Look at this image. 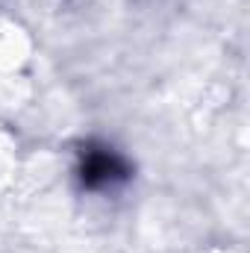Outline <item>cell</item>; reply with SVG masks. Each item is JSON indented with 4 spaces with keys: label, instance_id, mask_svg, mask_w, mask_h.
Segmentation results:
<instances>
[{
    "label": "cell",
    "instance_id": "cell-1",
    "mask_svg": "<svg viewBox=\"0 0 250 253\" xmlns=\"http://www.w3.org/2000/svg\"><path fill=\"white\" fill-rule=\"evenodd\" d=\"M126 165L121 156H115L112 150L100 147V150H88L83 156V168H80V180L88 189H106L126 180Z\"/></svg>",
    "mask_w": 250,
    "mask_h": 253
}]
</instances>
